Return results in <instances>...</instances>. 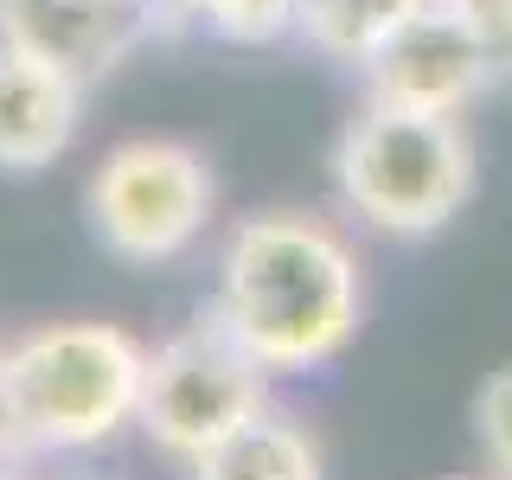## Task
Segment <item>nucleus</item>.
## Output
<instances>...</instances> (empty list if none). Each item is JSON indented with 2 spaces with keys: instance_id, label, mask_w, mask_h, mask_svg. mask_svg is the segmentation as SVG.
I'll return each mask as SVG.
<instances>
[{
  "instance_id": "nucleus-7",
  "label": "nucleus",
  "mask_w": 512,
  "mask_h": 480,
  "mask_svg": "<svg viewBox=\"0 0 512 480\" xmlns=\"http://www.w3.org/2000/svg\"><path fill=\"white\" fill-rule=\"evenodd\" d=\"M160 13H167L160 0H0V45L90 84L148 39Z\"/></svg>"
},
{
  "instance_id": "nucleus-1",
  "label": "nucleus",
  "mask_w": 512,
  "mask_h": 480,
  "mask_svg": "<svg viewBox=\"0 0 512 480\" xmlns=\"http://www.w3.org/2000/svg\"><path fill=\"white\" fill-rule=\"evenodd\" d=\"M212 320L263 372H314L359 340L365 269L320 212H256L218 256Z\"/></svg>"
},
{
  "instance_id": "nucleus-12",
  "label": "nucleus",
  "mask_w": 512,
  "mask_h": 480,
  "mask_svg": "<svg viewBox=\"0 0 512 480\" xmlns=\"http://www.w3.org/2000/svg\"><path fill=\"white\" fill-rule=\"evenodd\" d=\"M205 26L231 45H269L295 26V0H218V13Z\"/></svg>"
},
{
  "instance_id": "nucleus-2",
  "label": "nucleus",
  "mask_w": 512,
  "mask_h": 480,
  "mask_svg": "<svg viewBox=\"0 0 512 480\" xmlns=\"http://www.w3.org/2000/svg\"><path fill=\"white\" fill-rule=\"evenodd\" d=\"M148 346L109 320H58L0 352V442L32 455L109 442L141 410Z\"/></svg>"
},
{
  "instance_id": "nucleus-11",
  "label": "nucleus",
  "mask_w": 512,
  "mask_h": 480,
  "mask_svg": "<svg viewBox=\"0 0 512 480\" xmlns=\"http://www.w3.org/2000/svg\"><path fill=\"white\" fill-rule=\"evenodd\" d=\"M474 442L493 480H512V365H500L474 391Z\"/></svg>"
},
{
  "instance_id": "nucleus-3",
  "label": "nucleus",
  "mask_w": 512,
  "mask_h": 480,
  "mask_svg": "<svg viewBox=\"0 0 512 480\" xmlns=\"http://www.w3.org/2000/svg\"><path fill=\"white\" fill-rule=\"evenodd\" d=\"M333 186L346 212H359L372 231L429 237L468 205L474 141L461 135L455 116L365 103L333 148Z\"/></svg>"
},
{
  "instance_id": "nucleus-13",
  "label": "nucleus",
  "mask_w": 512,
  "mask_h": 480,
  "mask_svg": "<svg viewBox=\"0 0 512 480\" xmlns=\"http://www.w3.org/2000/svg\"><path fill=\"white\" fill-rule=\"evenodd\" d=\"M436 7H448L480 45H487L493 64H500V77L512 71V0H436Z\"/></svg>"
},
{
  "instance_id": "nucleus-9",
  "label": "nucleus",
  "mask_w": 512,
  "mask_h": 480,
  "mask_svg": "<svg viewBox=\"0 0 512 480\" xmlns=\"http://www.w3.org/2000/svg\"><path fill=\"white\" fill-rule=\"evenodd\" d=\"M192 480H320V448L295 416L263 404L192 461Z\"/></svg>"
},
{
  "instance_id": "nucleus-10",
  "label": "nucleus",
  "mask_w": 512,
  "mask_h": 480,
  "mask_svg": "<svg viewBox=\"0 0 512 480\" xmlns=\"http://www.w3.org/2000/svg\"><path fill=\"white\" fill-rule=\"evenodd\" d=\"M416 7L429 0H295V32L340 64H365Z\"/></svg>"
},
{
  "instance_id": "nucleus-8",
  "label": "nucleus",
  "mask_w": 512,
  "mask_h": 480,
  "mask_svg": "<svg viewBox=\"0 0 512 480\" xmlns=\"http://www.w3.org/2000/svg\"><path fill=\"white\" fill-rule=\"evenodd\" d=\"M84 116V84L58 64L0 45V173L52 167Z\"/></svg>"
},
{
  "instance_id": "nucleus-4",
  "label": "nucleus",
  "mask_w": 512,
  "mask_h": 480,
  "mask_svg": "<svg viewBox=\"0 0 512 480\" xmlns=\"http://www.w3.org/2000/svg\"><path fill=\"white\" fill-rule=\"evenodd\" d=\"M212 199L218 186H212L205 154L186 148V141H160V135L109 148L84 192L96 244L135 269L186 256L199 244L205 218H212Z\"/></svg>"
},
{
  "instance_id": "nucleus-5",
  "label": "nucleus",
  "mask_w": 512,
  "mask_h": 480,
  "mask_svg": "<svg viewBox=\"0 0 512 480\" xmlns=\"http://www.w3.org/2000/svg\"><path fill=\"white\" fill-rule=\"evenodd\" d=\"M263 404H269V372L212 314H199V327H186L180 340L148 352V378H141L135 416L173 461H199L218 436H231Z\"/></svg>"
},
{
  "instance_id": "nucleus-6",
  "label": "nucleus",
  "mask_w": 512,
  "mask_h": 480,
  "mask_svg": "<svg viewBox=\"0 0 512 480\" xmlns=\"http://www.w3.org/2000/svg\"><path fill=\"white\" fill-rule=\"evenodd\" d=\"M365 71V103H391V109H423V116H461L480 90L500 77L493 52L474 39L448 7H416L391 39L378 45Z\"/></svg>"
},
{
  "instance_id": "nucleus-14",
  "label": "nucleus",
  "mask_w": 512,
  "mask_h": 480,
  "mask_svg": "<svg viewBox=\"0 0 512 480\" xmlns=\"http://www.w3.org/2000/svg\"><path fill=\"white\" fill-rule=\"evenodd\" d=\"M487 480H493V474H487Z\"/></svg>"
}]
</instances>
